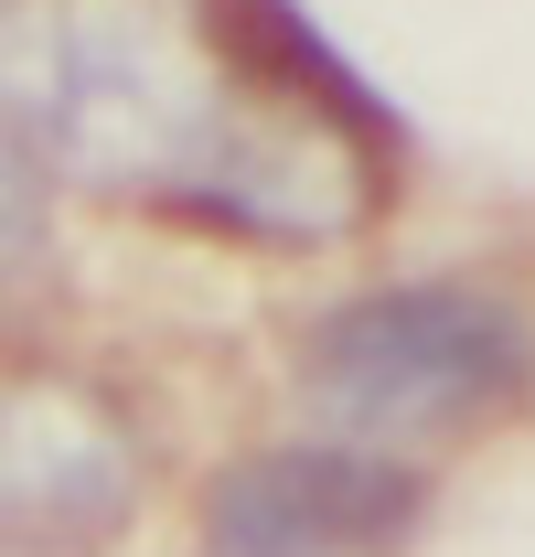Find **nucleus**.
<instances>
[{"mask_svg":"<svg viewBox=\"0 0 535 557\" xmlns=\"http://www.w3.org/2000/svg\"><path fill=\"white\" fill-rule=\"evenodd\" d=\"M289 386L322 418V440L407 450L471 418H503L535 397V322L482 278H397L353 289L300 322Z\"/></svg>","mask_w":535,"mask_h":557,"instance_id":"obj_1","label":"nucleus"},{"mask_svg":"<svg viewBox=\"0 0 535 557\" xmlns=\"http://www.w3.org/2000/svg\"><path fill=\"white\" fill-rule=\"evenodd\" d=\"M203 557H397L428 525V472L353 440H268L203 483Z\"/></svg>","mask_w":535,"mask_h":557,"instance_id":"obj_2","label":"nucleus"},{"mask_svg":"<svg viewBox=\"0 0 535 557\" xmlns=\"http://www.w3.org/2000/svg\"><path fill=\"white\" fill-rule=\"evenodd\" d=\"M0 515L11 557H108L139 515V440L119 397L75 386V375H11L0 418Z\"/></svg>","mask_w":535,"mask_h":557,"instance_id":"obj_3","label":"nucleus"},{"mask_svg":"<svg viewBox=\"0 0 535 557\" xmlns=\"http://www.w3.org/2000/svg\"><path fill=\"white\" fill-rule=\"evenodd\" d=\"M194 22H203V65L225 75V86L278 97V108H311V119L375 139V150H397V139H407L397 108L343 65V44L300 11V0H194Z\"/></svg>","mask_w":535,"mask_h":557,"instance_id":"obj_4","label":"nucleus"}]
</instances>
